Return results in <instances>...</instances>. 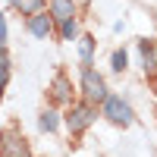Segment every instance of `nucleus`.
<instances>
[{
	"mask_svg": "<svg viewBox=\"0 0 157 157\" xmlns=\"http://www.w3.org/2000/svg\"><path fill=\"white\" fill-rule=\"evenodd\" d=\"M154 57H157V50H154Z\"/></svg>",
	"mask_w": 157,
	"mask_h": 157,
	"instance_id": "obj_16",
	"label": "nucleus"
},
{
	"mask_svg": "<svg viewBox=\"0 0 157 157\" xmlns=\"http://www.w3.org/2000/svg\"><path fill=\"white\" fill-rule=\"evenodd\" d=\"M91 50H94V38H82V63L91 66Z\"/></svg>",
	"mask_w": 157,
	"mask_h": 157,
	"instance_id": "obj_13",
	"label": "nucleus"
},
{
	"mask_svg": "<svg viewBox=\"0 0 157 157\" xmlns=\"http://www.w3.org/2000/svg\"><path fill=\"white\" fill-rule=\"evenodd\" d=\"M94 107L91 104H78V107H72L69 110V116H66V126H69V132L72 135H78V132H85V129L94 123Z\"/></svg>",
	"mask_w": 157,
	"mask_h": 157,
	"instance_id": "obj_2",
	"label": "nucleus"
},
{
	"mask_svg": "<svg viewBox=\"0 0 157 157\" xmlns=\"http://www.w3.org/2000/svg\"><path fill=\"white\" fill-rule=\"evenodd\" d=\"M54 98H57V101H66V98H69V82H66V75H57V78H54Z\"/></svg>",
	"mask_w": 157,
	"mask_h": 157,
	"instance_id": "obj_9",
	"label": "nucleus"
},
{
	"mask_svg": "<svg viewBox=\"0 0 157 157\" xmlns=\"http://www.w3.org/2000/svg\"><path fill=\"white\" fill-rule=\"evenodd\" d=\"M129 66V57H126V50H116V54H113V69L116 72H123Z\"/></svg>",
	"mask_w": 157,
	"mask_h": 157,
	"instance_id": "obj_14",
	"label": "nucleus"
},
{
	"mask_svg": "<svg viewBox=\"0 0 157 157\" xmlns=\"http://www.w3.org/2000/svg\"><path fill=\"white\" fill-rule=\"evenodd\" d=\"M50 29H54L50 13H32V16H29V32H32L35 38H47Z\"/></svg>",
	"mask_w": 157,
	"mask_h": 157,
	"instance_id": "obj_4",
	"label": "nucleus"
},
{
	"mask_svg": "<svg viewBox=\"0 0 157 157\" xmlns=\"http://www.w3.org/2000/svg\"><path fill=\"white\" fill-rule=\"evenodd\" d=\"M0 47H6V16L0 13Z\"/></svg>",
	"mask_w": 157,
	"mask_h": 157,
	"instance_id": "obj_15",
	"label": "nucleus"
},
{
	"mask_svg": "<svg viewBox=\"0 0 157 157\" xmlns=\"http://www.w3.org/2000/svg\"><path fill=\"white\" fill-rule=\"evenodd\" d=\"M104 116H107L110 123H116V126H132V107H129L123 98H116V94L104 98Z\"/></svg>",
	"mask_w": 157,
	"mask_h": 157,
	"instance_id": "obj_1",
	"label": "nucleus"
},
{
	"mask_svg": "<svg viewBox=\"0 0 157 157\" xmlns=\"http://www.w3.org/2000/svg\"><path fill=\"white\" fill-rule=\"evenodd\" d=\"M6 78H10V54L0 47V98H3V88H6Z\"/></svg>",
	"mask_w": 157,
	"mask_h": 157,
	"instance_id": "obj_7",
	"label": "nucleus"
},
{
	"mask_svg": "<svg viewBox=\"0 0 157 157\" xmlns=\"http://www.w3.org/2000/svg\"><path fill=\"white\" fill-rule=\"evenodd\" d=\"M10 3L16 6L19 13H29V16H32V13H38V10H41V3H44V0H10Z\"/></svg>",
	"mask_w": 157,
	"mask_h": 157,
	"instance_id": "obj_8",
	"label": "nucleus"
},
{
	"mask_svg": "<svg viewBox=\"0 0 157 157\" xmlns=\"http://www.w3.org/2000/svg\"><path fill=\"white\" fill-rule=\"evenodd\" d=\"M82 88H85L88 101H104V98H107V85H104V78L91 66H85V72H82Z\"/></svg>",
	"mask_w": 157,
	"mask_h": 157,
	"instance_id": "obj_3",
	"label": "nucleus"
},
{
	"mask_svg": "<svg viewBox=\"0 0 157 157\" xmlns=\"http://www.w3.org/2000/svg\"><path fill=\"white\" fill-rule=\"evenodd\" d=\"M38 126H41V132H57L60 120H57V113H54V110H44V113H41V120H38Z\"/></svg>",
	"mask_w": 157,
	"mask_h": 157,
	"instance_id": "obj_6",
	"label": "nucleus"
},
{
	"mask_svg": "<svg viewBox=\"0 0 157 157\" xmlns=\"http://www.w3.org/2000/svg\"><path fill=\"white\" fill-rule=\"evenodd\" d=\"M138 47H141V57H145V69H154L157 66V57H154L151 41H138Z\"/></svg>",
	"mask_w": 157,
	"mask_h": 157,
	"instance_id": "obj_10",
	"label": "nucleus"
},
{
	"mask_svg": "<svg viewBox=\"0 0 157 157\" xmlns=\"http://www.w3.org/2000/svg\"><path fill=\"white\" fill-rule=\"evenodd\" d=\"M6 157H29V148L22 141H10L6 145Z\"/></svg>",
	"mask_w": 157,
	"mask_h": 157,
	"instance_id": "obj_12",
	"label": "nucleus"
},
{
	"mask_svg": "<svg viewBox=\"0 0 157 157\" xmlns=\"http://www.w3.org/2000/svg\"><path fill=\"white\" fill-rule=\"evenodd\" d=\"M75 32H78L75 19H66V22H60V38H63V41H72V38H75Z\"/></svg>",
	"mask_w": 157,
	"mask_h": 157,
	"instance_id": "obj_11",
	"label": "nucleus"
},
{
	"mask_svg": "<svg viewBox=\"0 0 157 157\" xmlns=\"http://www.w3.org/2000/svg\"><path fill=\"white\" fill-rule=\"evenodd\" d=\"M50 19H54V22L75 19V6H72V0H50Z\"/></svg>",
	"mask_w": 157,
	"mask_h": 157,
	"instance_id": "obj_5",
	"label": "nucleus"
}]
</instances>
